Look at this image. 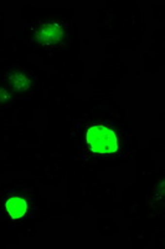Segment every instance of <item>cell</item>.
Segmentation results:
<instances>
[{
    "label": "cell",
    "mask_w": 165,
    "mask_h": 249,
    "mask_svg": "<svg viewBox=\"0 0 165 249\" xmlns=\"http://www.w3.org/2000/svg\"><path fill=\"white\" fill-rule=\"evenodd\" d=\"M64 35L62 28L59 24L46 23L40 26L36 30V37L39 41H41L45 45H52L60 41Z\"/></svg>",
    "instance_id": "2"
},
{
    "label": "cell",
    "mask_w": 165,
    "mask_h": 249,
    "mask_svg": "<svg viewBox=\"0 0 165 249\" xmlns=\"http://www.w3.org/2000/svg\"><path fill=\"white\" fill-rule=\"evenodd\" d=\"M10 80H12L14 88L17 89V90H20V91L26 90V89H29V86L31 85L30 80H29L26 76H24L23 74L13 75V76L10 77Z\"/></svg>",
    "instance_id": "4"
},
{
    "label": "cell",
    "mask_w": 165,
    "mask_h": 249,
    "mask_svg": "<svg viewBox=\"0 0 165 249\" xmlns=\"http://www.w3.org/2000/svg\"><path fill=\"white\" fill-rule=\"evenodd\" d=\"M9 100V93L6 92L4 89H0V101L4 102V101H8Z\"/></svg>",
    "instance_id": "5"
},
{
    "label": "cell",
    "mask_w": 165,
    "mask_h": 249,
    "mask_svg": "<svg viewBox=\"0 0 165 249\" xmlns=\"http://www.w3.org/2000/svg\"><path fill=\"white\" fill-rule=\"evenodd\" d=\"M6 211L13 219H17L24 217L28 211V204L20 197H12L6 201Z\"/></svg>",
    "instance_id": "3"
},
{
    "label": "cell",
    "mask_w": 165,
    "mask_h": 249,
    "mask_svg": "<svg viewBox=\"0 0 165 249\" xmlns=\"http://www.w3.org/2000/svg\"><path fill=\"white\" fill-rule=\"evenodd\" d=\"M87 144L98 155H111L118 148L117 137L112 130L102 124H95L87 131Z\"/></svg>",
    "instance_id": "1"
}]
</instances>
